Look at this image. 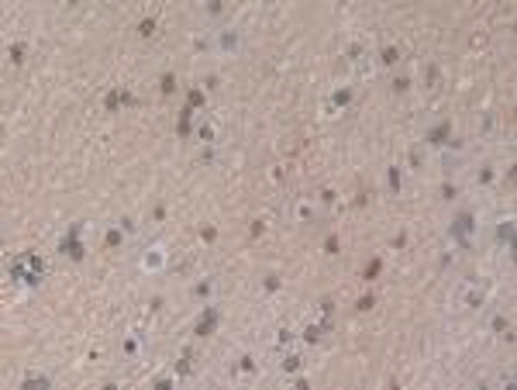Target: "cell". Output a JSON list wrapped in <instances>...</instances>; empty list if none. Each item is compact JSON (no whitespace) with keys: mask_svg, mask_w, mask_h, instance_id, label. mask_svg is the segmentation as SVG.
<instances>
[{"mask_svg":"<svg viewBox=\"0 0 517 390\" xmlns=\"http://www.w3.org/2000/svg\"><path fill=\"white\" fill-rule=\"evenodd\" d=\"M217 321H221V311L207 304V307L200 311V318H196V325H193V335H196V338H207V335H214Z\"/></svg>","mask_w":517,"mask_h":390,"instance_id":"cell-5","label":"cell"},{"mask_svg":"<svg viewBox=\"0 0 517 390\" xmlns=\"http://www.w3.org/2000/svg\"><path fill=\"white\" fill-rule=\"evenodd\" d=\"M7 277L21 287H38L45 277V259L38 256V252H21L7 262Z\"/></svg>","mask_w":517,"mask_h":390,"instance_id":"cell-1","label":"cell"},{"mask_svg":"<svg viewBox=\"0 0 517 390\" xmlns=\"http://www.w3.org/2000/svg\"><path fill=\"white\" fill-rule=\"evenodd\" d=\"M472 235H476V214L472 211H459L448 224V239L459 249H472Z\"/></svg>","mask_w":517,"mask_h":390,"instance_id":"cell-2","label":"cell"},{"mask_svg":"<svg viewBox=\"0 0 517 390\" xmlns=\"http://www.w3.org/2000/svg\"><path fill=\"white\" fill-rule=\"evenodd\" d=\"M173 370H176V376H190L193 373V353H190V349L179 353V359L173 363Z\"/></svg>","mask_w":517,"mask_h":390,"instance_id":"cell-10","label":"cell"},{"mask_svg":"<svg viewBox=\"0 0 517 390\" xmlns=\"http://www.w3.org/2000/svg\"><path fill=\"white\" fill-rule=\"evenodd\" d=\"M396 59H400V49H396V45H386L379 62H383V66H396Z\"/></svg>","mask_w":517,"mask_h":390,"instance_id":"cell-20","label":"cell"},{"mask_svg":"<svg viewBox=\"0 0 517 390\" xmlns=\"http://www.w3.org/2000/svg\"><path fill=\"white\" fill-rule=\"evenodd\" d=\"M196 138H200L204 145H214V138H217L214 125H211V121H200V125H196Z\"/></svg>","mask_w":517,"mask_h":390,"instance_id":"cell-15","label":"cell"},{"mask_svg":"<svg viewBox=\"0 0 517 390\" xmlns=\"http://www.w3.org/2000/svg\"><path fill=\"white\" fill-rule=\"evenodd\" d=\"M407 163H410V169H421V166H424V155H421V149H410Z\"/></svg>","mask_w":517,"mask_h":390,"instance_id":"cell-27","label":"cell"},{"mask_svg":"<svg viewBox=\"0 0 517 390\" xmlns=\"http://www.w3.org/2000/svg\"><path fill=\"white\" fill-rule=\"evenodd\" d=\"M266 290H269V294L280 290V277H276V273H269V277H266Z\"/></svg>","mask_w":517,"mask_h":390,"instance_id":"cell-31","label":"cell"},{"mask_svg":"<svg viewBox=\"0 0 517 390\" xmlns=\"http://www.w3.org/2000/svg\"><path fill=\"white\" fill-rule=\"evenodd\" d=\"M104 242H107V245H110V249H114V245H121V242H125V231H121V228H110V231H107V239H104Z\"/></svg>","mask_w":517,"mask_h":390,"instance_id":"cell-23","label":"cell"},{"mask_svg":"<svg viewBox=\"0 0 517 390\" xmlns=\"http://www.w3.org/2000/svg\"><path fill=\"white\" fill-rule=\"evenodd\" d=\"M117 104H121V90H114V93H107V107H110V111H117Z\"/></svg>","mask_w":517,"mask_h":390,"instance_id":"cell-34","label":"cell"},{"mask_svg":"<svg viewBox=\"0 0 517 390\" xmlns=\"http://www.w3.org/2000/svg\"><path fill=\"white\" fill-rule=\"evenodd\" d=\"M366 201H369V193H366V190L355 193V207H366Z\"/></svg>","mask_w":517,"mask_h":390,"instance_id":"cell-42","label":"cell"},{"mask_svg":"<svg viewBox=\"0 0 517 390\" xmlns=\"http://www.w3.org/2000/svg\"><path fill=\"white\" fill-rule=\"evenodd\" d=\"M369 307H373V294H362L359 297V311H369Z\"/></svg>","mask_w":517,"mask_h":390,"instance_id":"cell-38","label":"cell"},{"mask_svg":"<svg viewBox=\"0 0 517 390\" xmlns=\"http://www.w3.org/2000/svg\"><path fill=\"white\" fill-rule=\"evenodd\" d=\"M200 163H207V166H211V163H214V149H211V145H207V149H204V152H200Z\"/></svg>","mask_w":517,"mask_h":390,"instance_id":"cell-40","label":"cell"},{"mask_svg":"<svg viewBox=\"0 0 517 390\" xmlns=\"http://www.w3.org/2000/svg\"><path fill=\"white\" fill-rule=\"evenodd\" d=\"M221 11H224V4H221V0H211V4H207V14H214V18H217Z\"/></svg>","mask_w":517,"mask_h":390,"instance_id":"cell-36","label":"cell"},{"mask_svg":"<svg viewBox=\"0 0 517 390\" xmlns=\"http://www.w3.org/2000/svg\"><path fill=\"white\" fill-rule=\"evenodd\" d=\"M321 201H324V204H335V190H321Z\"/></svg>","mask_w":517,"mask_h":390,"instance_id":"cell-45","label":"cell"},{"mask_svg":"<svg viewBox=\"0 0 517 390\" xmlns=\"http://www.w3.org/2000/svg\"><path fill=\"white\" fill-rule=\"evenodd\" d=\"M207 294H211V280H204V283L193 287V297H207Z\"/></svg>","mask_w":517,"mask_h":390,"instance_id":"cell-32","label":"cell"},{"mask_svg":"<svg viewBox=\"0 0 517 390\" xmlns=\"http://www.w3.org/2000/svg\"><path fill=\"white\" fill-rule=\"evenodd\" d=\"M190 125H193V107H183L179 111V135H190Z\"/></svg>","mask_w":517,"mask_h":390,"instance_id":"cell-18","label":"cell"},{"mask_svg":"<svg viewBox=\"0 0 517 390\" xmlns=\"http://www.w3.org/2000/svg\"><path fill=\"white\" fill-rule=\"evenodd\" d=\"M297 218H300V221L314 218V204H310V201H300V204H297Z\"/></svg>","mask_w":517,"mask_h":390,"instance_id":"cell-24","label":"cell"},{"mask_svg":"<svg viewBox=\"0 0 517 390\" xmlns=\"http://www.w3.org/2000/svg\"><path fill=\"white\" fill-rule=\"evenodd\" d=\"M238 370H242V373H255V359H252V356H242V359H238Z\"/></svg>","mask_w":517,"mask_h":390,"instance_id":"cell-29","label":"cell"},{"mask_svg":"<svg viewBox=\"0 0 517 390\" xmlns=\"http://www.w3.org/2000/svg\"><path fill=\"white\" fill-rule=\"evenodd\" d=\"M386 180H390V190H393V193H400V186H404V173H400V166H390Z\"/></svg>","mask_w":517,"mask_h":390,"instance_id":"cell-17","label":"cell"},{"mask_svg":"<svg viewBox=\"0 0 517 390\" xmlns=\"http://www.w3.org/2000/svg\"><path fill=\"white\" fill-rule=\"evenodd\" d=\"M324 332H328V325H324V321H321V325H307V328L300 332V338H303L307 345H317V342H321V335H324Z\"/></svg>","mask_w":517,"mask_h":390,"instance_id":"cell-12","label":"cell"},{"mask_svg":"<svg viewBox=\"0 0 517 390\" xmlns=\"http://www.w3.org/2000/svg\"><path fill=\"white\" fill-rule=\"evenodd\" d=\"M138 35H142V38H152V35H155V18H142V21H138Z\"/></svg>","mask_w":517,"mask_h":390,"instance_id":"cell-22","label":"cell"},{"mask_svg":"<svg viewBox=\"0 0 517 390\" xmlns=\"http://www.w3.org/2000/svg\"><path fill=\"white\" fill-rule=\"evenodd\" d=\"M135 228H138V224H135L131 218H121V231H125V235H131V231H135Z\"/></svg>","mask_w":517,"mask_h":390,"instance_id":"cell-37","label":"cell"},{"mask_svg":"<svg viewBox=\"0 0 517 390\" xmlns=\"http://www.w3.org/2000/svg\"><path fill=\"white\" fill-rule=\"evenodd\" d=\"M21 387H24V390H35V387H38V390H45V387H52V380H49L45 373H28Z\"/></svg>","mask_w":517,"mask_h":390,"instance_id":"cell-14","label":"cell"},{"mask_svg":"<svg viewBox=\"0 0 517 390\" xmlns=\"http://www.w3.org/2000/svg\"><path fill=\"white\" fill-rule=\"evenodd\" d=\"M379 269H383V262H379V259H373V262L366 266V280H373V277H376Z\"/></svg>","mask_w":517,"mask_h":390,"instance_id":"cell-33","label":"cell"},{"mask_svg":"<svg viewBox=\"0 0 517 390\" xmlns=\"http://www.w3.org/2000/svg\"><path fill=\"white\" fill-rule=\"evenodd\" d=\"M7 56H11V62H24V45H21V42H14V45L7 49Z\"/></svg>","mask_w":517,"mask_h":390,"instance_id":"cell-26","label":"cell"},{"mask_svg":"<svg viewBox=\"0 0 517 390\" xmlns=\"http://www.w3.org/2000/svg\"><path fill=\"white\" fill-rule=\"evenodd\" d=\"M514 231H517V221H514L510 214L497 221V242L507 245V252H514Z\"/></svg>","mask_w":517,"mask_h":390,"instance_id":"cell-7","label":"cell"},{"mask_svg":"<svg viewBox=\"0 0 517 390\" xmlns=\"http://www.w3.org/2000/svg\"><path fill=\"white\" fill-rule=\"evenodd\" d=\"M348 104H352V90H348V87H341V90H335V93H331L328 111H338V107H348Z\"/></svg>","mask_w":517,"mask_h":390,"instance_id":"cell-13","label":"cell"},{"mask_svg":"<svg viewBox=\"0 0 517 390\" xmlns=\"http://www.w3.org/2000/svg\"><path fill=\"white\" fill-rule=\"evenodd\" d=\"M125 353H128V356H135V353H138V342H135V338H128V342H125Z\"/></svg>","mask_w":517,"mask_h":390,"instance_id":"cell-44","label":"cell"},{"mask_svg":"<svg viewBox=\"0 0 517 390\" xmlns=\"http://www.w3.org/2000/svg\"><path fill=\"white\" fill-rule=\"evenodd\" d=\"M196 104H204V93H200V90H190V107H196Z\"/></svg>","mask_w":517,"mask_h":390,"instance_id":"cell-39","label":"cell"},{"mask_svg":"<svg viewBox=\"0 0 517 390\" xmlns=\"http://www.w3.org/2000/svg\"><path fill=\"white\" fill-rule=\"evenodd\" d=\"M490 328H493L497 335H503L507 342H514V328H510V321H507L503 315H493V318H490Z\"/></svg>","mask_w":517,"mask_h":390,"instance_id":"cell-11","label":"cell"},{"mask_svg":"<svg viewBox=\"0 0 517 390\" xmlns=\"http://www.w3.org/2000/svg\"><path fill=\"white\" fill-rule=\"evenodd\" d=\"M200 235H204V242H214V239H217V231H214V228H200Z\"/></svg>","mask_w":517,"mask_h":390,"instance_id":"cell-43","label":"cell"},{"mask_svg":"<svg viewBox=\"0 0 517 390\" xmlns=\"http://www.w3.org/2000/svg\"><path fill=\"white\" fill-rule=\"evenodd\" d=\"M393 249H404L407 245V231H400V235H393V242H390Z\"/></svg>","mask_w":517,"mask_h":390,"instance_id":"cell-35","label":"cell"},{"mask_svg":"<svg viewBox=\"0 0 517 390\" xmlns=\"http://www.w3.org/2000/svg\"><path fill=\"white\" fill-rule=\"evenodd\" d=\"M293 338H297V335H293V328H280V332H276V349H286Z\"/></svg>","mask_w":517,"mask_h":390,"instance_id":"cell-19","label":"cell"},{"mask_svg":"<svg viewBox=\"0 0 517 390\" xmlns=\"http://www.w3.org/2000/svg\"><path fill=\"white\" fill-rule=\"evenodd\" d=\"M280 366H283V373H297V370L303 366V356H300V353H286Z\"/></svg>","mask_w":517,"mask_h":390,"instance_id":"cell-16","label":"cell"},{"mask_svg":"<svg viewBox=\"0 0 517 390\" xmlns=\"http://www.w3.org/2000/svg\"><path fill=\"white\" fill-rule=\"evenodd\" d=\"M159 90L169 97V93L176 90V76H173V73H162V80H159Z\"/></svg>","mask_w":517,"mask_h":390,"instance_id":"cell-21","label":"cell"},{"mask_svg":"<svg viewBox=\"0 0 517 390\" xmlns=\"http://www.w3.org/2000/svg\"><path fill=\"white\" fill-rule=\"evenodd\" d=\"M404 90H410V76H396V80H393V93H404Z\"/></svg>","mask_w":517,"mask_h":390,"instance_id":"cell-28","label":"cell"},{"mask_svg":"<svg viewBox=\"0 0 517 390\" xmlns=\"http://www.w3.org/2000/svg\"><path fill=\"white\" fill-rule=\"evenodd\" d=\"M79 235H83V224H69V231H66L62 242H59V252L69 256L72 262H83V259H87V245L79 242Z\"/></svg>","mask_w":517,"mask_h":390,"instance_id":"cell-3","label":"cell"},{"mask_svg":"<svg viewBox=\"0 0 517 390\" xmlns=\"http://www.w3.org/2000/svg\"><path fill=\"white\" fill-rule=\"evenodd\" d=\"M476 183H483V186H486V183H493V169H490V166H483V169H480V176H476Z\"/></svg>","mask_w":517,"mask_h":390,"instance_id":"cell-30","label":"cell"},{"mask_svg":"<svg viewBox=\"0 0 517 390\" xmlns=\"http://www.w3.org/2000/svg\"><path fill=\"white\" fill-rule=\"evenodd\" d=\"M490 128H493V114H483V125H480V131H483V135H486V131H490Z\"/></svg>","mask_w":517,"mask_h":390,"instance_id":"cell-41","label":"cell"},{"mask_svg":"<svg viewBox=\"0 0 517 390\" xmlns=\"http://www.w3.org/2000/svg\"><path fill=\"white\" fill-rule=\"evenodd\" d=\"M455 197H459V186L445 180V183H442V201H455Z\"/></svg>","mask_w":517,"mask_h":390,"instance_id":"cell-25","label":"cell"},{"mask_svg":"<svg viewBox=\"0 0 517 390\" xmlns=\"http://www.w3.org/2000/svg\"><path fill=\"white\" fill-rule=\"evenodd\" d=\"M238 42H242V38H238V31H234V28H228V31H221V35H217V49H221V52H234V49H238Z\"/></svg>","mask_w":517,"mask_h":390,"instance_id":"cell-9","label":"cell"},{"mask_svg":"<svg viewBox=\"0 0 517 390\" xmlns=\"http://www.w3.org/2000/svg\"><path fill=\"white\" fill-rule=\"evenodd\" d=\"M452 138V121H442V125H434L431 131H424V145H434V149H445Z\"/></svg>","mask_w":517,"mask_h":390,"instance_id":"cell-6","label":"cell"},{"mask_svg":"<svg viewBox=\"0 0 517 390\" xmlns=\"http://www.w3.org/2000/svg\"><path fill=\"white\" fill-rule=\"evenodd\" d=\"M142 266H145L148 273H159V269L166 266V252L159 249V245H152V249H148V252L142 256Z\"/></svg>","mask_w":517,"mask_h":390,"instance_id":"cell-8","label":"cell"},{"mask_svg":"<svg viewBox=\"0 0 517 390\" xmlns=\"http://www.w3.org/2000/svg\"><path fill=\"white\" fill-rule=\"evenodd\" d=\"M459 300H462V307H483V304H486V290L480 287V280H476V277H469V280L459 287Z\"/></svg>","mask_w":517,"mask_h":390,"instance_id":"cell-4","label":"cell"}]
</instances>
